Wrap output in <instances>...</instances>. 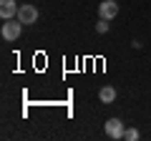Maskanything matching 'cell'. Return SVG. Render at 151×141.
I'll return each mask as SVG.
<instances>
[{
	"instance_id": "1",
	"label": "cell",
	"mask_w": 151,
	"mask_h": 141,
	"mask_svg": "<svg viewBox=\"0 0 151 141\" xmlns=\"http://www.w3.org/2000/svg\"><path fill=\"white\" fill-rule=\"evenodd\" d=\"M20 33H23V23L15 20V18H10V20L3 23V38L10 40V43H15L18 38H20Z\"/></svg>"
},
{
	"instance_id": "2",
	"label": "cell",
	"mask_w": 151,
	"mask_h": 141,
	"mask_svg": "<svg viewBox=\"0 0 151 141\" xmlns=\"http://www.w3.org/2000/svg\"><path fill=\"white\" fill-rule=\"evenodd\" d=\"M18 20H20L23 25H35L38 8L35 5H20V8H18Z\"/></svg>"
},
{
	"instance_id": "3",
	"label": "cell",
	"mask_w": 151,
	"mask_h": 141,
	"mask_svg": "<svg viewBox=\"0 0 151 141\" xmlns=\"http://www.w3.org/2000/svg\"><path fill=\"white\" fill-rule=\"evenodd\" d=\"M119 15V3L116 0H103V3H98V18H106V20H111V18Z\"/></svg>"
},
{
	"instance_id": "4",
	"label": "cell",
	"mask_w": 151,
	"mask_h": 141,
	"mask_svg": "<svg viewBox=\"0 0 151 141\" xmlns=\"http://www.w3.org/2000/svg\"><path fill=\"white\" fill-rule=\"evenodd\" d=\"M124 121L121 119H108L106 121V136L108 139H124Z\"/></svg>"
},
{
	"instance_id": "5",
	"label": "cell",
	"mask_w": 151,
	"mask_h": 141,
	"mask_svg": "<svg viewBox=\"0 0 151 141\" xmlns=\"http://www.w3.org/2000/svg\"><path fill=\"white\" fill-rule=\"evenodd\" d=\"M18 8H20V5H15V0H0V18H3V20L15 18L18 15Z\"/></svg>"
},
{
	"instance_id": "6",
	"label": "cell",
	"mask_w": 151,
	"mask_h": 141,
	"mask_svg": "<svg viewBox=\"0 0 151 141\" xmlns=\"http://www.w3.org/2000/svg\"><path fill=\"white\" fill-rule=\"evenodd\" d=\"M98 98H101V103H113V101H116V88L103 86L101 91H98Z\"/></svg>"
},
{
	"instance_id": "7",
	"label": "cell",
	"mask_w": 151,
	"mask_h": 141,
	"mask_svg": "<svg viewBox=\"0 0 151 141\" xmlns=\"http://www.w3.org/2000/svg\"><path fill=\"white\" fill-rule=\"evenodd\" d=\"M139 136H141L139 129H126V131H124V139H126V141H136Z\"/></svg>"
},
{
	"instance_id": "8",
	"label": "cell",
	"mask_w": 151,
	"mask_h": 141,
	"mask_svg": "<svg viewBox=\"0 0 151 141\" xmlns=\"http://www.w3.org/2000/svg\"><path fill=\"white\" fill-rule=\"evenodd\" d=\"M96 30L98 33H108V20H106V18H101V20L96 23Z\"/></svg>"
}]
</instances>
